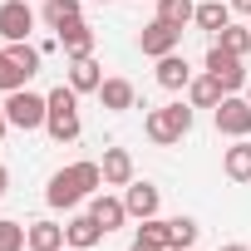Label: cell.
<instances>
[{
	"label": "cell",
	"instance_id": "15",
	"mask_svg": "<svg viewBox=\"0 0 251 251\" xmlns=\"http://www.w3.org/2000/svg\"><path fill=\"white\" fill-rule=\"evenodd\" d=\"M89 212H94V222H99L103 231H113V226L128 222V207H123V197H108V192H94V197H89Z\"/></svg>",
	"mask_w": 251,
	"mask_h": 251
},
{
	"label": "cell",
	"instance_id": "33",
	"mask_svg": "<svg viewBox=\"0 0 251 251\" xmlns=\"http://www.w3.org/2000/svg\"><path fill=\"white\" fill-rule=\"evenodd\" d=\"M246 99H251V79H246Z\"/></svg>",
	"mask_w": 251,
	"mask_h": 251
},
{
	"label": "cell",
	"instance_id": "17",
	"mask_svg": "<svg viewBox=\"0 0 251 251\" xmlns=\"http://www.w3.org/2000/svg\"><path fill=\"white\" fill-rule=\"evenodd\" d=\"M99 84H103V69H99L94 54L89 59H69V89L74 94H99Z\"/></svg>",
	"mask_w": 251,
	"mask_h": 251
},
{
	"label": "cell",
	"instance_id": "11",
	"mask_svg": "<svg viewBox=\"0 0 251 251\" xmlns=\"http://www.w3.org/2000/svg\"><path fill=\"white\" fill-rule=\"evenodd\" d=\"M99 168H103V187H128L133 182V153L128 148H103Z\"/></svg>",
	"mask_w": 251,
	"mask_h": 251
},
{
	"label": "cell",
	"instance_id": "14",
	"mask_svg": "<svg viewBox=\"0 0 251 251\" xmlns=\"http://www.w3.org/2000/svg\"><path fill=\"white\" fill-rule=\"evenodd\" d=\"M59 35V50L69 54V59H89L94 54V30L84 25V20H69L64 30H54Z\"/></svg>",
	"mask_w": 251,
	"mask_h": 251
},
{
	"label": "cell",
	"instance_id": "29",
	"mask_svg": "<svg viewBox=\"0 0 251 251\" xmlns=\"http://www.w3.org/2000/svg\"><path fill=\"white\" fill-rule=\"evenodd\" d=\"M5 133H10V118H5V103H0V143H5Z\"/></svg>",
	"mask_w": 251,
	"mask_h": 251
},
{
	"label": "cell",
	"instance_id": "21",
	"mask_svg": "<svg viewBox=\"0 0 251 251\" xmlns=\"http://www.w3.org/2000/svg\"><path fill=\"white\" fill-rule=\"evenodd\" d=\"M69 20H84V0H45V25L64 30Z\"/></svg>",
	"mask_w": 251,
	"mask_h": 251
},
{
	"label": "cell",
	"instance_id": "5",
	"mask_svg": "<svg viewBox=\"0 0 251 251\" xmlns=\"http://www.w3.org/2000/svg\"><path fill=\"white\" fill-rule=\"evenodd\" d=\"M212 118H217V133H226V138H251V99L226 94V99L212 108Z\"/></svg>",
	"mask_w": 251,
	"mask_h": 251
},
{
	"label": "cell",
	"instance_id": "4",
	"mask_svg": "<svg viewBox=\"0 0 251 251\" xmlns=\"http://www.w3.org/2000/svg\"><path fill=\"white\" fill-rule=\"evenodd\" d=\"M202 69H207L226 94H241V89H246V79H251V74L241 69V54H231V50H222V45H212V50H207Z\"/></svg>",
	"mask_w": 251,
	"mask_h": 251
},
{
	"label": "cell",
	"instance_id": "34",
	"mask_svg": "<svg viewBox=\"0 0 251 251\" xmlns=\"http://www.w3.org/2000/svg\"><path fill=\"white\" fill-rule=\"evenodd\" d=\"M99 5H108V0H99Z\"/></svg>",
	"mask_w": 251,
	"mask_h": 251
},
{
	"label": "cell",
	"instance_id": "9",
	"mask_svg": "<svg viewBox=\"0 0 251 251\" xmlns=\"http://www.w3.org/2000/svg\"><path fill=\"white\" fill-rule=\"evenodd\" d=\"M158 202H163V192L153 187V182H128L123 187V207H128V217H138V222H148V217H158Z\"/></svg>",
	"mask_w": 251,
	"mask_h": 251
},
{
	"label": "cell",
	"instance_id": "13",
	"mask_svg": "<svg viewBox=\"0 0 251 251\" xmlns=\"http://www.w3.org/2000/svg\"><path fill=\"white\" fill-rule=\"evenodd\" d=\"M64 236H69V246H74V251H89V246H99L108 231L94 222V212H74V217H69V226H64Z\"/></svg>",
	"mask_w": 251,
	"mask_h": 251
},
{
	"label": "cell",
	"instance_id": "6",
	"mask_svg": "<svg viewBox=\"0 0 251 251\" xmlns=\"http://www.w3.org/2000/svg\"><path fill=\"white\" fill-rule=\"evenodd\" d=\"M84 197H89V187L79 182L74 163H69V168H59V173L50 177V187H45V202H50V207H59V212H74Z\"/></svg>",
	"mask_w": 251,
	"mask_h": 251
},
{
	"label": "cell",
	"instance_id": "1",
	"mask_svg": "<svg viewBox=\"0 0 251 251\" xmlns=\"http://www.w3.org/2000/svg\"><path fill=\"white\" fill-rule=\"evenodd\" d=\"M45 99H50V113H45V133H50L54 143H74V138L84 133V123H79V94H74L69 84H59V89H50Z\"/></svg>",
	"mask_w": 251,
	"mask_h": 251
},
{
	"label": "cell",
	"instance_id": "20",
	"mask_svg": "<svg viewBox=\"0 0 251 251\" xmlns=\"http://www.w3.org/2000/svg\"><path fill=\"white\" fill-rule=\"evenodd\" d=\"M222 99H226V89H222L212 74H197V79L187 84V103H192V108H217Z\"/></svg>",
	"mask_w": 251,
	"mask_h": 251
},
{
	"label": "cell",
	"instance_id": "10",
	"mask_svg": "<svg viewBox=\"0 0 251 251\" xmlns=\"http://www.w3.org/2000/svg\"><path fill=\"white\" fill-rule=\"evenodd\" d=\"M153 79H158V84H163L168 94H177V89H187V84H192L197 74H192V64H187V59H182V54L173 50V54H163V59H158Z\"/></svg>",
	"mask_w": 251,
	"mask_h": 251
},
{
	"label": "cell",
	"instance_id": "27",
	"mask_svg": "<svg viewBox=\"0 0 251 251\" xmlns=\"http://www.w3.org/2000/svg\"><path fill=\"white\" fill-rule=\"evenodd\" d=\"M138 236H148V241H158V246H168V236H173V222H163V217H148V222L138 226Z\"/></svg>",
	"mask_w": 251,
	"mask_h": 251
},
{
	"label": "cell",
	"instance_id": "8",
	"mask_svg": "<svg viewBox=\"0 0 251 251\" xmlns=\"http://www.w3.org/2000/svg\"><path fill=\"white\" fill-rule=\"evenodd\" d=\"M30 30H35V10L25 0H5L0 5V40L15 45V40H30Z\"/></svg>",
	"mask_w": 251,
	"mask_h": 251
},
{
	"label": "cell",
	"instance_id": "32",
	"mask_svg": "<svg viewBox=\"0 0 251 251\" xmlns=\"http://www.w3.org/2000/svg\"><path fill=\"white\" fill-rule=\"evenodd\" d=\"M5 187H10V173H5V168H0V197H5Z\"/></svg>",
	"mask_w": 251,
	"mask_h": 251
},
{
	"label": "cell",
	"instance_id": "19",
	"mask_svg": "<svg viewBox=\"0 0 251 251\" xmlns=\"http://www.w3.org/2000/svg\"><path fill=\"white\" fill-rule=\"evenodd\" d=\"M69 246V236H64V226L59 222H30V251H64Z\"/></svg>",
	"mask_w": 251,
	"mask_h": 251
},
{
	"label": "cell",
	"instance_id": "7",
	"mask_svg": "<svg viewBox=\"0 0 251 251\" xmlns=\"http://www.w3.org/2000/svg\"><path fill=\"white\" fill-rule=\"evenodd\" d=\"M177 45H182V30L168 25V20H148V25L138 30V50H143L148 59H163V54H173Z\"/></svg>",
	"mask_w": 251,
	"mask_h": 251
},
{
	"label": "cell",
	"instance_id": "24",
	"mask_svg": "<svg viewBox=\"0 0 251 251\" xmlns=\"http://www.w3.org/2000/svg\"><path fill=\"white\" fill-rule=\"evenodd\" d=\"M197 231H202V226H197L192 217H173V236H168V251H192V246H197Z\"/></svg>",
	"mask_w": 251,
	"mask_h": 251
},
{
	"label": "cell",
	"instance_id": "25",
	"mask_svg": "<svg viewBox=\"0 0 251 251\" xmlns=\"http://www.w3.org/2000/svg\"><path fill=\"white\" fill-rule=\"evenodd\" d=\"M25 84H30V74H25L5 50H0V94H15V89H25Z\"/></svg>",
	"mask_w": 251,
	"mask_h": 251
},
{
	"label": "cell",
	"instance_id": "18",
	"mask_svg": "<svg viewBox=\"0 0 251 251\" xmlns=\"http://www.w3.org/2000/svg\"><path fill=\"white\" fill-rule=\"evenodd\" d=\"M222 173L231 182H251V138H236L226 153H222Z\"/></svg>",
	"mask_w": 251,
	"mask_h": 251
},
{
	"label": "cell",
	"instance_id": "31",
	"mask_svg": "<svg viewBox=\"0 0 251 251\" xmlns=\"http://www.w3.org/2000/svg\"><path fill=\"white\" fill-rule=\"evenodd\" d=\"M217 251H251V246H241V241H226V246H217Z\"/></svg>",
	"mask_w": 251,
	"mask_h": 251
},
{
	"label": "cell",
	"instance_id": "30",
	"mask_svg": "<svg viewBox=\"0 0 251 251\" xmlns=\"http://www.w3.org/2000/svg\"><path fill=\"white\" fill-rule=\"evenodd\" d=\"M231 10L236 15H251V0H231Z\"/></svg>",
	"mask_w": 251,
	"mask_h": 251
},
{
	"label": "cell",
	"instance_id": "23",
	"mask_svg": "<svg viewBox=\"0 0 251 251\" xmlns=\"http://www.w3.org/2000/svg\"><path fill=\"white\" fill-rule=\"evenodd\" d=\"M0 251H30V226L0 217Z\"/></svg>",
	"mask_w": 251,
	"mask_h": 251
},
{
	"label": "cell",
	"instance_id": "2",
	"mask_svg": "<svg viewBox=\"0 0 251 251\" xmlns=\"http://www.w3.org/2000/svg\"><path fill=\"white\" fill-rule=\"evenodd\" d=\"M143 133L158 143V148H173L192 133V103H163L143 118Z\"/></svg>",
	"mask_w": 251,
	"mask_h": 251
},
{
	"label": "cell",
	"instance_id": "26",
	"mask_svg": "<svg viewBox=\"0 0 251 251\" xmlns=\"http://www.w3.org/2000/svg\"><path fill=\"white\" fill-rule=\"evenodd\" d=\"M217 45H222V50H231V54H241V59H246V54H251V30H246V25H226V30H222V35H217Z\"/></svg>",
	"mask_w": 251,
	"mask_h": 251
},
{
	"label": "cell",
	"instance_id": "16",
	"mask_svg": "<svg viewBox=\"0 0 251 251\" xmlns=\"http://www.w3.org/2000/svg\"><path fill=\"white\" fill-rule=\"evenodd\" d=\"M192 25L207 30V35H222V30L231 25V0H202L197 15H192Z\"/></svg>",
	"mask_w": 251,
	"mask_h": 251
},
{
	"label": "cell",
	"instance_id": "22",
	"mask_svg": "<svg viewBox=\"0 0 251 251\" xmlns=\"http://www.w3.org/2000/svg\"><path fill=\"white\" fill-rule=\"evenodd\" d=\"M192 15H197V0H158V20H168L177 30H187Z\"/></svg>",
	"mask_w": 251,
	"mask_h": 251
},
{
	"label": "cell",
	"instance_id": "28",
	"mask_svg": "<svg viewBox=\"0 0 251 251\" xmlns=\"http://www.w3.org/2000/svg\"><path fill=\"white\" fill-rule=\"evenodd\" d=\"M128 251H168V246H158V241H148V236H133V246Z\"/></svg>",
	"mask_w": 251,
	"mask_h": 251
},
{
	"label": "cell",
	"instance_id": "3",
	"mask_svg": "<svg viewBox=\"0 0 251 251\" xmlns=\"http://www.w3.org/2000/svg\"><path fill=\"white\" fill-rule=\"evenodd\" d=\"M45 113H50V99H45V94H30V84L15 89V94H5V118H10V128L35 133V128H45Z\"/></svg>",
	"mask_w": 251,
	"mask_h": 251
},
{
	"label": "cell",
	"instance_id": "12",
	"mask_svg": "<svg viewBox=\"0 0 251 251\" xmlns=\"http://www.w3.org/2000/svg\"><path fill=\"white\" fill-rule=\"evenodd\" d=\"M99 103H103L108 113H128V108L138 103V89L123 79V74H113V79H103V84H99Z\"/></svg>",
	"mask_w": 251,
	"mask_h": 251
}]
</instances>
